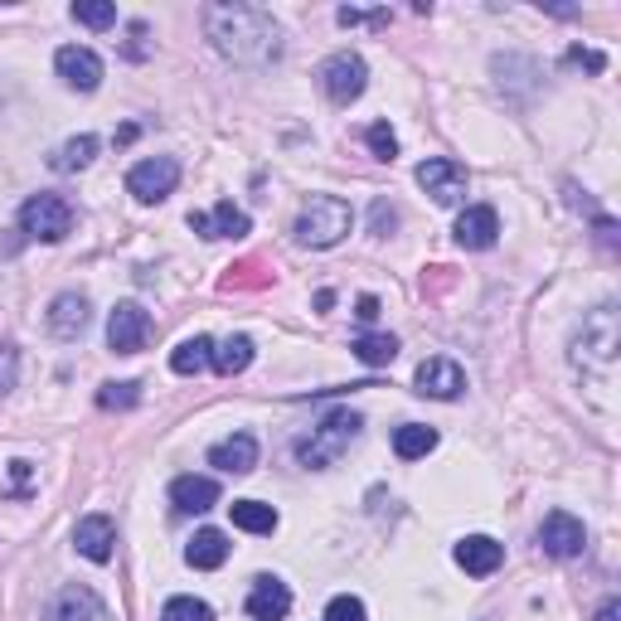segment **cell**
I'll return each instance as SVG.
<instances>
[{"mask_svg": "<svg viewBox=\"0 0 621 621\" xmlns=\"http://www.w3.org/2000/svg\"><path fill=\"white\" fill-rule=\"evenodd\" d=\"M209 44L238 69H268L282 54V30L258 6H205Z\"/></svg>", "mask_w": 621, "mask_h": 621, "instance_id": "cell-1", "label": "cell"}, {"mask_svg": "<svg viewBox=\"0 0 621 621\" xmlns=\"http://www.w3.org/2000/svg\"><path fill=\"white\" fill-rule=\"evenodd\" d=\"M364 433V417L350 413V408H335L321 417V427H311V437L297 442V462L311 466V472H325V466H335L340 456L350 452V442Z\"/></svg>", "mask_w": 621, "mask_h": 621, "instance_id": "cell-2", "label": "cell"}, {"mask_svg": "<svg viewBox=\"0 0 621 621\" xmlns=\"http://www.w3.org/2000/svg\"><path fill=\"white\" fill-rule=\"evenodd\" d=\"M354 228V209L345 205L340 195H311L307 209L297 214V244L301 248H335L340 238H345Z\"/></svg>", "mask_w": 621, "mask_h": 621, "instance_id": "cell-3", "label": "cell"}, {"mask_svg": "<svg viewBox=\"0 0 621 621\" xmlns=\"http://www.w3.org/2000/svg\"><path fill=\"white\" fill-rule=\"evenodd\" d=\"M20 234L34 244H63L73 234V205L63 195H30L20 205Z\"/></svg>", "mask_w": 621, "mask_h": 621, "instance_id": "cell-4", "label": "cell"}, {"mask_svg": "<svg viewBox=\"0 0 621 621\" xmlns=\"http://www.w3.org/2000/svg\"><path fill=\"white\" fill-rule=\"evenodd\" d=\"M175 185H180V161L175 156H146V161H136V166L126 170V189H132L142 205H161V199H170Z\"/></svg>", "mask_w": 621, "mask_h": 621, "instance_id": "cell-5", "label": "cell"}, {"mask_svg": "<svg viewBox=\"0 0 621 621\" xmlns=\"http://www.w3.org/2000/svg\"><path fill=\"white\" fill-rule=\"evenodd\" d=\"M321 87H325V97H331L335 107H350L354 97L370 87V63H364L360 54H331L321 63Z\"/></svg>", "mask_w": 621, "mask_h": 621, "instance_id": "cell-6", "label": "cell"}, {"mask_svg": "<svg viewBox=\"0 0 621 621\" xmlns=\"http://www.w3.org/2000/svg\"><path fill=\"white\" fill-rule=\"evenodd\" d=\"M417 185L437 199V205H462L466 189H472V175H466L462 161H447V156H433L417 166Z\"/></svg>", "mask_w": 621, "mask_h": 621, "instance_id": "cell-7", "label": "cell"}, {"mask_svg": "<svg viewBox=\"0 0 621 621\" xmlns=\"http://www.w3.org/2000/svg\"><path fill=\"white\" fill-rule=\"evenodd\" d=\"M573 354L582 360V354H588L592 364H612L617 360V345H621V335H617V311L612 307H598L588 315V321H582V331H578V340H573Z\"/></svg>", "mask_w": 621, "mask_h": 621, "instance_id": "cell-8", "label": "cell"}, {"mask_svg": "<svg viewBox=\"0 0 621 621\" xmlns=\"http://www.w3.org/2000/svg\"><path fill=\"white\" fill-rule=\"evenodd\" d=\"M107 345L117 354H142L151 345V315L136 301H117V311L107 315Z\"/></svg>", "mask_w": 621, "mask_h": 621, "instance_id": "cell-9", "label": "cell"}, {"mask_svg": "<svg viewBox=\"0 0 621 621\" xmlns=\"http://www.w3.org/2000/svg\"><path fill=\"white\" fill-rule=\"evenodd\" d=\"M539 549L549 553V559H578V553L588 549V529H582V519H573L568 510H553V515H544V525H539Z\"/></svg>", "mask_w": 621, "mask_h": 621, "instance_id": "cell-10", "label": "cell"}, {"mask_svg": "<svg viewBox=\"0 0 621 621\" xmlns=\"http://www.w3.org/2000/svg\"><path fill=\"white\" fill-rule=\"evenodd\" d=\"M54 69L73 93H97V87H103V59H97L87 44H63L54 54Z\"/></svg>", "mask_w": 621, "mask_h": 621, "instance_id": "cell-11", "label": "cell"}, {"mask_svg": "<svg viewBox=\"0 0 621 621\" xmlns=\"http://www.w3.org/2000/svg\"><path fill=\"white\" fill-rule=\"evenodd\" d=\"M49 335L54 340H79L87 331V321H93V307H87V297L79 291H59L54 301H49Z\"/></svg>", "mask_w": 621, "mask_h": 621, "instance_id": "cell-12", "label": "cell"}, {"mask_svg": "<svg viewBox=\"0 0 621 621\" xmlns=\"http://www.w3.org/2000/svg\"><path fill=\"white\" fill-rule=\"evenodd\" d=\"M462 389H466L462 364L442 360V354H433V360H423V364H417V394H423V399H442V403H452V399H462Z\"/></svg>", "mask_w": 621, "mask_h": 621, "instance_id": "cell-13", "label": "cell"}, {"mask_svg": "<svg viewBox=\"0 0 621 621\" xmlns=\"http://www.w3.org/2000/svg\"><path fill=\"white\" fill-rule=\"evenodd\" d=\"M112 544H117V525H112V515H83L79 525H73V549H79L83 559L107 563Z\"/></svg>", "mask_w": 621, "mask_h": 621, "instance_id": "cell-14", "label": "cell"}, {"mask_svg": "<svg viewBox=\"0 0 621 621\" xmlns=\"http://www.w3.org/2000/svg\"><path fill=\"white\" fill-rule=\"evenodd\" d=\"M452 234H456V244L472 248V252L496 248V238H500V214L490 209V205H472V209H462V219H456Z\"/></svg>", "mask_w": 621, "mask_h": 621, "instance_id": "cell-15", "label": "cell"}, {"mask_svg": "<svg viewBox=\"0 0 621 621\" xmlns=\"http://www.w3.org/2000/svg\"><path fill=\"white\" fill-rule=\"evenodd\" d=\"M170 505L180 515H205L219 505V480L214 476H175L170 480Z\"/></svg>", "mask_w": 621, "mask_h": 621, "instance_id": "cell-16", "label": "cell"}, {"mask_svg": "<svg viewBox=\"0 0 621 621\" xmlns=\"http://www.w3.org/2000/svg\"><path fill=\"white\" fill-rule=\"evenodd\" d=\"M189 228L199 238H244L248 234V214L234 209V199H219L209 214H189Z\"/></svg>", "mask_w": 621, "mask_h": 621, "instance_id": "cell-17", "label": "cell"}, {"mask_svg": "<svg viewBox=\"0 0 621 621\" xmlns=\"http://www.w3.org/2000/svg\"><path fill=\"white\" fill-rule=\"evenodd\" d=\"M505 563V544H496L490 535H472L456 544V568H466L472 578H490Z\"/></svg>", "mask_w": 621, "mask_h": 621, "instance_id": "cell-18", "label": "cell"}, {"mask_svg": "<svg viewBox=\"0 0 621 621\" xmlns=\"http://www.w3.org/2000/svg\"><path fill=\"white\" fill-rule=\"evenodd\" d=\"M209 466H219V472H228V476H248L252 466H258V442H252L248 433H234V437L214 442Z\"/></svg>", "mask_w": 621, "mask_h": 621, "instance_id": "cell-19", "label": "cell"}, {"mask_svg": "<svg viewBox=\"0 0 621 621\" xmlns=\"http://www.w3.org/2000/svg\"><path fill=\"white\" fill-rule=\"evenodd\" d=\"M54 621H117L107 612V602L97 598L93 588H83V582H73V588H63V598L54 607Z\"/></svg>", "mask_w": 621, "mask_h": 621, "instance_id": "cell-20", "label": "cell"}, {"mask_svg": "<svg viewBox=\"0 0 621 621\" xmlns=\"http://www.w3.org/2000/svg\"><path fill=\"white\" fill-rule=\"evenodd\" d=\"M291 612V592L282 578H258L248 592V617L252 621H282Z\"/></svg>", "mask_w": 621, "mask_h": 621, "instance_id": "cell-21", "label": "cell"}, {"mask_svg": "<svg viewBox=\"0 0 621 621\" xmlns=\"http://www.w3.org/2000/svg\"><path fill=\"white\" fill-rule=\"evenodd\" d=\"M228 559V539H224V529H199L195 539H189V549H185V563L189 568H224Z\"/></svg>", "mask_w": 621, "mask_h": 621, "instance_id": "cell-22", "label": "cell"}, {"mask_svg": "<svg viewBox=\"0 0 621 621\" xmlns=\"http://www.w3.org/2000/svg\"><path fill=\"white\" fill-rule=\"evenodd\" d=\"M170 370L175 374H205L214 370V340L209 335H195V340H180L170 354Z\"/></svg>", "mask_w": 621, "mask_h": 621, "instance_id": "cell-23", "label": "cell"}, {"mask_svg": "<svg viewBox=\"0 0 621 621\" xmlns=\"http://www.w3.org/2000/svg\"><path fill=\"white\" fill-rule=\"evenodd\" d=\"M252 354H258V345H252L248 335H228V340L214 345V370L234 379V374H244L248 364H252Z\"/></svg>", "mask_w": 621, "mask_h": 621, "instance_id": "cell-24", "label": "cell"}, {"mask_svg": "<svg viewBox=\"0 0 621 621\" xmlns=\"http://www.w3.org/2000/svg\"><path fill=\"white\" fill-rule=\"evenodd\" d=\"M228 515H234V529H248V535H272L277 529V510L262 500H234Z\"/></svg>", "mask_w": 621, "mask_h": 621, "instance_id": "cell-25", "label": "cell"}, {"mask_svg": "<svg viewBox=\"0 0 621 621\" xmlns=\"http://www.w3.org/2000/svg\"><path fill=\"white\" fill-rule=\"evenodd\" d=\"M97 146H103V142L83 132V136H73V142H63V146L54 151V161H49V166H54V170H83V166H93Z\"/></svg>", "mask_w": 621, "mask_h": 621, "instance_id": "cell-26", "label": "cell"}, {"mask_svg": "<svg viewBox=\"0 0 621 621\" xmlns=\"http://www.w3.org/2000/svg\"><path fill=\"white\" fill-rule=\"evenodd\" d=\"M433 447H437V433L423 427V423H403L394 433V452L403 456V462H417V456H427Z\"/></svg>", "mask_w": 621, "mask_h": 621, "instance_id": "cell-27", "label": "cell"}, {"mask_svg": "<svg viewBox=\"0 0 621 621\" xmlns=\"http://www.w3.org/2000/svg\"><path fill=\"white\" fill-rule=\"evenodd\" d=\"M354 354H360V360L370 364V370H384V364H394L399 340H394V335H384V331H370V335L354 340Z\"/></svg>", "mask_w": 621, "mask_h": 621, "instance_id": "cell-28", "label": "cell"}, {"mask_svg": "<svg viewBox=\"0 0 621 621\" xmlns=\"http://www.w3.org/2000/svg\"><path fill=\"white\" fill-rule=\"evenodd\" d=\"M73 20L87 24V30H107V24H117V6H107V0H79Z\"/></svg>", "mask_w": 621, "mask_h": 621, "instance_id": "cell-29", "label": "cell"}, {"mask_svg": "<svg viewBox=\"0 0 621 621\" xmlns=\"http://www.w3.org/2000/svg\"><path fill=\"white\" fill-rule=\"evenodd\" d=\"M136 403H142V384H132V379H126V384H103L97 389V408H136Z\"/></svg>", "mask_w": 621, "mask_h": 621, "instance_id": "cell-30", "label": "cell"}, {"mask_svg": "<svg viewBox=\"0 0 621 621\" xmlns=\"http://www.w3.org/2000/svg\"><path fill=\"white\" fill-rule=\"evenodd\" d=\"M161 621H214V607L199 602V598H170Z\"/></svg>", "mask_w": 621, "mask_h": 621, "instance_id": "cell-31", "label": "cell"}, {"mask_svg": "<svg viewBox=\"0 0 621 621\" xmlns=\"http://www.w3.org/2000/svg\"><path fill=\"white\" fill-rule=\"evenodd\" d=\"M370 151H374L379 161H394V156H399V136H394V126H389V122H374V126H370Z\"/></svg>", "mask_w": 621, "mask_h": 621, "instance_id": "cell-32", "label": "cell"}, {"mask_svg": "<svg viewBox=\"0 0 621 621\" xmlns=\"http://www.w3.org/2000/svg\"><path fill=\"white\" fill-rule=\"evenodd\" d=\"M325 621H364V602L360 598H335L331 607H325Z\"/></svg>", "mask_w": 621, "mask_h": 621, "instance_id": "cell-33", "label": "cell"}, {"mask_svg": "<svg viewBox=\"0 0 621 621\" xmlns=\"http://www.w3.org/2000/svg\"><path fill=\"white\" fill-rule=\"evenodd\" d=\"M370 219H374V234H379V238H384V234H389V228H394V224H399V209H394V205H384V199H379V205H374V214H370Z\"/></svg>", "mask_w": 621, "mask_h": 621, "instance_id": "cell-34", "label": "cell"}, {"mask_svg": "<svg viewBox=\"0 0 621 621\" xmlns=\"http://www.w3.org/2000/svg\"><path fill=\"white\" fill-rule=\"evenodd\" d=\"M598 238H602L607 248H617V224H612V219H602V214H598Z\"/></svg>", "mask_w": 621, "mask_h": 621, "instance_id": "cell-35", "label": "cell"}, {"mask_svg": "<svg viewBox=\"0 0 621 621\" xmlns=\"http://www.w3.org/2000/svg\"><path fill=\"white\" fill-rule=\"evenodd\" d=\"M598 621H621V602H617V598H607V602L598 607Z\"/></svg>", "mask_w": 621, "mask_h": 621, "instance_id": "cell-36", "label": "cell"}, {"mask_svg": "<svg viewBox=\"0 0 621 621\" xmlns=\"http://www.w3.org/2000/svg\"><path fill=\"white\" fill-rule=\"evenodd\" d=\"M354 315H360V321H374V315H379V297H360V311H354Z\"/></svg>", "mask_w": 621, "mask_h": 621, "instance_id": "cell-37", "label": "cell"}]
</instances>
